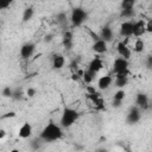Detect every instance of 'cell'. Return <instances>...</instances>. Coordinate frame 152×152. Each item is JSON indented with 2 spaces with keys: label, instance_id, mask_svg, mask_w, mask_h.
Listing matches in <instances>:
<instances>
[{
  "label": "cell",
  "instance_id": "obj_1",
  "mask_svg": "<svg viewBox=\"0 0 152 152\" xmlns=\"http://www.w3.org/2000/svg\"><path fill=\"white\" fill-rule=\"evenodd\" d=\"M39 138L44 142H53L57 140H61L63 138V128L61 125H57L52 121H50L40 132Z\"/></svg>",
  "mask_w": 152,
  "mask_h": 152
},
{
  "label": "cell",
  "instance_id": "obj_2",
  "mask_svg": "<svg viewBox=\"0 0 152 152\" xmlns=\"http://www.w3.org/2000/svg\"><path fill=\"white\" fill-rule=\"evenodd\" d=\"M78 118H80V114L76 109H74L71 107H64L62 115H61L59 125L62 128H69L78 120Z\"/></svg>",
  "mask_w": 152,
  "mask_h": 152
},
{
  "label": "cell",
  "instance_id": "obj_3",
  "mask_svg": "<svg viewBox=\"0 0 152 152\" xmlns=\"http://www.w3.org/2000/svg\"><path fill=\"white\" fill-rule=\"evenodd\" d=\"M88 18V13L82 7H74L70 13V21L74 27H80L84 24V21Z\"/></svg>",
  "mask_w": 152,
  "mask_h": 152
},
{
  "label": "cell",
  "instance_id": "obj_4",
  "mask_svg": "<svg viewBox=\"0 0 152 152\" xmlns=\"http://www.w3.org/2000/svg\"><path fill=\"white\" fill-rule=\"evenodd\" d=\"M112 71L115 74H122V75H129V61L125 59L122 57H118L113 62Z\"/></svg>",
  "mask_w": 152,
  "mask_h": 152
},
{
  "label": "cell",
  "instance_id": "obj_5",
  "mask_svg": "<svg viewBox=\"0 0 152 152\" xmlns=\"http://www.w3.org/2000/svg\"><path fill=\"white\" fill-rule=\"evenodd\" d=\"M141 119V109H139L137 106H133L129 108L127 115H126V122L128 125H135Z\"/></svg>",
  "mask_w": 152,
  "mask_h": 152
},
{
  "label": "cell",
  "instance_id": "obj_6",
  "mask_svg": "<svg viewBox=\"0 0 152 152\" xmlns=\"http://www.w3.org/2000/svg\"><path fill=\"white\" fill-rule=\"evenodd\" d=\"M36 52V44L33 42H26L21 45L20 48V57L24 58V59H28L30 57H32Z\"/></svg>",
  "mask_w": 152,
  "mask_h": 152
},
{
  "label": "cell",
  "instance_id": "obj_7",
  "mask_svg": "<svg viewBox=\"0 0 152 152\" xmlns=\"http://www.w3.org/2000/svg\"><path fill=\"white\" fill-rule=\"evenodd\" d=\"M135 106L141 109V112L147 110L150 108V99L147 96V94L145 93H138L135 96Z\"/></svg>",
  "mask_w": 152,
  "mask_h": 152
},
{
  "label": "cell",
  "instance_id": "obj_8",
  "mask_svg": "<svg viewBox=\"0 0 152 152\" xmlns=\"http://www.w3.org/2000/svg\"><path fill=\"white\" fill-rule=\"evenodd\" d=\"M62 44L65 50H71L74 48V33L70 30H65L62 36Z\"/></svg>",
  "mask_w": 152,
  "mask_h": 152
},
{
  "label": "cell",
  "instance_id": "obj_9",
  "mask_svg": "<svg viewBox=\"0 0 152 152\" xmlns=\"http://www.w3.org/2000/svg\"><path fill=\"white\" fill-rule=\"evenodd\" d=\"M120 36L125 38H129L133 36V21L126 20L120 25Z\"/></svg>",
  "mask_w": 152,
  "mask_h": 152
},
{
  "label": "cell",
  "instance_id": "obj_10",
  "mask_svg": "<svg viewBox=\"0 0 152 152\" xmlns=\"http://www.w3.org/2000/svg\"><path fill=\"white\" fill-rule=\"evenodd\" d=\"M116 51L119 53L120 57L125 58V59H131V56H132V51L131 49L128 48V45L125 43V42H119L118 45H116Z\"/></svg>",
  "mask_w": 152,
  "mask_h": 152
},
{
  "label": "cell",
  "instance_id": "obj_11",
  "mask_svg": "<svg viewBox=\"0 0 152 152\" xmlns=\"http://www.w3.org/2000/svg\"><path fill=\"white\" fill-rule=\"evenodd\" d=\"M91 49H93V51H94L95 53H99V55L104 53V52H107V50H108V43L100 38V39H97V40H94V43H93V45H91Z\"/></svg>",
  "mask_w": 152,
  "mask_h": 152
},
{
  "label": "cell",
  "instance_id": "obj_12",
  "mask_svg": "<svg viewBox=\"0 0 152 152\" xmlns=\"http://www.w3.org/2000/svg\"><path fill=\"white\" fill-rule=\"evenodd\" d=\"M51 63L55 70H61L65 65V57L62 53H53L51 58Z\"/></svg>",
  "mask_w": 152,
  "mask_h": 152
},
{
  "label": "cell",
  "instance_id": "obj_13",
  "mask_svg": "<svg viewBox=\"0 0 152 152\" xmlns=\"http://www.w3.org/2000/svg\"><path fill=\"white\" fill-rule=\"evenodd\" d=\"M145 33H146V31H145V21L142 19L133 21V36L139 38V37L144 36Z\"/></svg>",
  "mask_w": 152,
  "mask_h": 152
},
{
  "label": "cell",
  "instance_id": "obj_14",
  "mask_svg": "<svg viewBox=\"0 0 152 152\" xmlns=\"http://www.w3.org/2000/svg\"><path fill=\"white\" fill-rule=\"evenodd\" d=\"M99 37H100L101 39H103L104 42L109 43V42H112L113 38H114V32H113V30H112V27H110L109 25H104V26L101 28V31H100V33H99Z\"/></svg>",
  "mask_w": 152,
  "mask_h": 152
},
{
  "label": "cell",
  "instance_id": "obj_15",
  "mask_svg": "<svg viewBox=\"0 0 152 152\" xmlns=\"http://www.w3.org/2000/svg\"><path fill=\"white\" fill-rule=\"evenodd\" d=\"M113 84V77L110 75H103L97 80V88L100 90H106Z\"/></svg>",
  "mask_w": 152,
  "mask_h": 152
},
{
  "label": "cell",
  "instance_id": "obj_16",
  "mask_svg": "<svg viewBox=\"0 0 152 152\" xmlns=\"http://www.w3.org/2000/svg\"><path fill=\"white\" fill-rule=\"evenodd\" d=\"M32 131H33V128H32L31 124L24 122V124L19 127L18 135H19L20 138H23V139H27V138H30V137L32 135Z\"/></svg>",
  "mask_w": 152,
  "mask_h": 152
},
{
  "label": "cell",
  "instance_id": "obj_17",
  "mask_svg": "<svg viewBox=\"0 0 152 152\" xmlns=\"http://www.w3.org/2000/svg\"><path fill=\"white\" fill-rule=\"evenodd\" d=\"M102 68H103V62H102V59H101L100 57H94V58L89 62V64H88V68H87V69H89L90 71H93V72L97 74Z\"/></svg>",
  "mask_w": 152,
  "mask_h": 152
},
{
  "label": "cell",
  "instance_id": "obj_18",
  "mask_svg": "<svg viewBox=\"0 0 152 152\" xmlns=\"http://www.w3.org/2000/svg\"><path fill=\"white\" fill-rule=\"evenodd\" d=\"M113 83L116 88H124L128 84V75L122 74H115L113 78Z\"/></svg>",
  "mask_w": 152,
  "mask_h": 152
},
{
  "label": "cell",
  "instance_id": "obj_19",
  "mask_svg": "<svg viewBox=\"0 0 152 152\" xmlns=\"http://www.w3.org/2000/svg\"><path fill=\"white\" fill-rule=\"evenodd\" d=\"M125 97H126V93H125V90L124 89H119L115 94H114V96H113V107L114 108H119L120 106H121V103L124 102V100H125Z\"/></svg>",
  "mask_w": 152,
  "mask_h": 152
},
{
  "label": "cell",
  "instance_id": "obj_20",
  "mask_svg": "<svg viewBox=\"0 0 152 152\" xmlns=\"http://www.w3.org/2000/svg\"><path fill=\"white\" fill-rule=\"evenodd\" d=\"M33 15H34V10H33V7H26L24 11H23V14H21V20H23V23H27V21H30L32 18H33Z\"/></svg>",
  "mask_w": 152,
  "mask_h": 152
},
{
  "label": "cell",
  "instance_id": "obj_21",
  "mask_svg": "<svg viewBox=\"0 0 152 152\" xmlns=\"http://www.w3.org/2000/svg\"><path fill=\"white\" fill-rule=\"evenodd\" d=\"M95 76H96V74H95V72H93V71H90L89 69H87V70H84V71H83L82 80H83L87 84H90V83L94 81Z\"/></svg>",
  "mask_w": 152,
  "mask_h": 152
},
{
  "label": "cell",
  "instance_id": "obj_22",
  "mask_svg": "<svg viewBox=\"0 0 152 152\" xmlns=\"http://www.w3.org/2000/svg\"><path fill=\"white\" fill-rule=\"evenodd\" d=\"M133 50L138 53H141L144 50H145V42L141 39V38H138L135 42H134V46H133Z\"/></svg>",
  "mask_w": 152,
  "mask_h": 152
},
{
  "label": "cell",
  "instance_id": "obj_23",
  "mask_svg": "<svg viewBox=\"0 0 152 152\" xmlns=\"http://www.w3.org/2000/svg\"><path fill=\"white\" fill-rule=\"evenodd\" d=\"M56 21L61 26L66 25V23H68V15H66V13L65 12H58L57 15H56Z\"/></svg>",
  "mask_w": 152,
  "mask_h": 152
},
{
  "label": "cell",
  "instance_id": "obj_24",
  "mask_svg": "<svg viewBox=\"0 0 152 152\" xmlns=\"http://www.w3.org/2000/svg\"><path fill=\"white\" fill-rule=\"evenodd\" d=\"M135 15L134 8H128V10H121L120 11V17L124 19H131Z\"/></svg>",
  "mask_w": 152,
  "mask_h": 152
},
{
  "label": "cell",
  "instance_id": "obj_25",
  "mask_svg": "<svg viewBox=\"0 0 152 152\" xmlns=\"http://www.w3.org/2000/svg\"><path fill=\"white\" fill-rule=\"evenodd\" d=\"M137 0H121V10H128V8H134Z\"/></svg>",
  "mask_w": 152,
  "mask_h": 152
},
{
  "label": "cell",
  "instance_id": "obj_26",
  "mask_svg": "<svg viewBox=\"0 0 152 152\" xmlns=\"http://www.w3.org/2000/svg\"><path fill=\"white\" fill-rule=\"evenodd\" d=\"M24 95H25V94H24L23 89H21V88H17V89H13V94H12V97H11V99L19 101V100L23 99Z\"/></svg>",
  "mask_w": 152,
  "mask_h": 152
},
{
  "label": "cell",
  "instance_id": "obj_27",
  "mask_svg": "<svg viewBox=\"0 0 152 152\" xmlns=\"http://www.w3.org/2000/svg\"><path fill=\"white\" fill-rule=\"evenodd\" d=\"M93 103H94V106H95L96 109H103L104 108V100L102 99V96H100L99 99H96Z\"/></svg>",
  "mask_w": 152,
  "mask_h": 152
},
{
  "label": "cell",
  "instance_id": "obj_28",
  "mask_svg": "<svg viewBox=\"0 0 152 152\" xmlns=\"http://www.w3.org/2000/svg\"><path fill=\"white\" fill-rule=\"evenodd\" d=\"M12 94H13V89L11 87H4L1 90V95L4 97H12Z\"/></svg>",
  "mask_w": 152,
  "mask_h": 152
},
{
  "label": "cell",
  "instance_id": "obj_29",
  "mask_svg": "<svg viewBox=\"0 0 152 152\" xmlns=\"http://www.w3.org/2000/svg\"><path fill=\"white\" fill-rule=\"evenodd\" d=\"M44 141L38 137V138H36V139H33L32 140V142H31V146H32V148L33 150H38L40 146H42V144H43Z\"/></svg>",
  "mask_w": 152,
  "mask_h": 152
},
{
  "label": "cell",
  "instance_id": "obj_30",
  "mask_svg": "<svg viewBox=\"0 0 152 152\" xmlns=\"http://www.w3.org/2000/svg\"><path fill=\"white\" fill-rule=\"evenodd\" d=\"M13 0H0V11L1 10H6L12 5Z\"/></svg>",
  "mask_w": 152,
  "mask_h": 152
},
{
  "label": "cell",
  "instance_id": "obj_31",
  "mask_svg": "<svg viewBox=\"0 0 152 152\" xmlns=\"http://www.w3.org/2000/svg\"><path fill=\"white\" fill-rule=\"evenodd\" d=\"M36 94H37V90H36V88H32V87H28L26 93H25V95L28 96V97H34Z\"/></svg>",
  "mask_w": 152,
  "mask_h": 152
},
{
  "label": "cell",
  "instance_id": "obj_32",
  "mask_svg": "<svg viewBox=\"0 0 152 152\" xmlns=\"http://www.w3.org/2000/svg\"><path fill=\"white\" fill-rule=\"evenodd\" d=\"M101 96V94L99 93V91H95V93H93V94H88V97H89V100L91 101V102H94L96 99H99Z\"/></svg>",
  "mask_w": 152,
  "mask_h": 152
},
{
  "label": "cell",
  "instance_id": "obj_33",
  "mask_svg": "<svg viewBox=\"0 0 152 152\" xmlns=\"http://www.w3.org/2000/svg\"><path fill=\"white\" fill-rule=\"evenodd\" d=\"M145 31H146L147 33H151V32H152V20L145 21Z\"/></svg>",
  "mask_w": 152,
  "mask_h": 152
},
{
  "label": "cell",
  "instance_id": "obj_34",
  "mask_svg": "<svg viewBox=\"0 0 152 152\" xmlns=\"http://www.w3.org/2000/svg\"><path fill=\"white\" fill-rule=\"evenodd\" d=\"M146 68L148 70H151V68H152V56L151 55H148L146 57Z\"/></svg>",
  "mask_w": 152,
  "mask_h": 152
},
{
  "label": "cell",
  "instance_id": "obj_35",
  "mask_svg": "<svg viewBox=\"0 0 152 152\" xmlns=\"http://www.w3.org/2000/svg\"><path fill=\"white\" fill-rule=\"evenodd\" d=\"M86 91H87V94H93V93L96 91V88L94 86H87L86 87Z\"/></svg>",
  "mask_w": 152,
  "mask_h": 152
},
{
  "label": "cell",
  "instance_id": "obj_36",
  "mask_svg": "<svg viewBox=\"0 0 152 152\" xmlns=\"http://www.w3.org/2000/svg\"><path fill=\"white\" fill-rule=\"evenodd\" d=\"M52 39H53V34L52 33L45 34V37H44V42L45 43H50V42H52Z\"/></svg>",
  "mask_w": 152,
  "mask_h": 152
},
{
  "label": "cell",
  "instance_id": "obj_37",
  "mask_svg": "<svg viewBox=\"0 0 152 152\" xmlns=\"http://www.w3.org/2000/svg\"><path fill=\"white\" fill-rule=\"evenodd\" d=\"M14 116H15V113L14 112H8L5 115H2L1 119H8V118H14Z\"/></svg>",
  "mask_w": 152,
  "mask_h": 152
},
{
  "label": "cell",
  "instance_id": "obj_38",
  "mask_svg": "<svg viewBox=\"0 0 152 152\" xmlns=\"http://www.w3.org/2000/svg\"><path fill=\"white\" fill-rule=\"evenodd\" d=\"M6 134H7L6 131H5L4 128H0V140H2V139L6 137Z\"/></svg>",
  "mask_w": 152,
  "mask_h": 152
},
{
  "label": "cell",
  "instance_id": "obj_39",
  "mask_svg": "<svg viewBox=\"0 0 152 152\" xmlns=\"http://www.w3.org/2000/svg\"><path fill=\"white\" fill-rule=\"evenodd\" d=\"M71 78H72L74 81H78V80H80V76H78L76 72H72V76H71Z\"/></svg>",
  "mask_w": 152,
  "mask_h": 152
}]
</instances>
